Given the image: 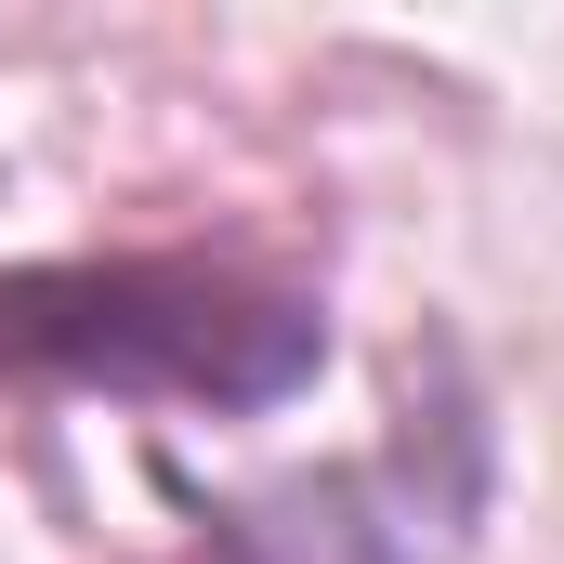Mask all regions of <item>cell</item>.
<instances>
[{
    "instance_id": "cell-1",
    "label": "cell",
    "mask_w": 564,
    "mask_h": 564,
    "mask_svg": "<svg viewBox=\"0 0 564 564\" xmlns=\"http://www.w3.org/2000/svg\"><path fill=\"white\" fill-rule=\"evenodd\" d=\"M328 368L315 289L237 250H66L0 263V394H106L263 421Z\"/></svg>"
},
{
    "instance_id": "cell-2",
    "label": "cell",
    "mask_w": 564,
    "mask_h": 564,
    "mask_svg": "<svg viewBox=\"0 0 564 564\" xmlns=\"http://www.w3.org/2000/svg\"><path fill=\"white\" fill-rule=\"evenodd\" d=\"M473 499H486V433H473V408L446 394L433 421L408 408V433H394L381 459L302 473V486H276V499L210 512L171 564H421L433 525H473Z\"/></svg>"
}]
</instances>
